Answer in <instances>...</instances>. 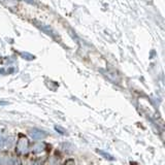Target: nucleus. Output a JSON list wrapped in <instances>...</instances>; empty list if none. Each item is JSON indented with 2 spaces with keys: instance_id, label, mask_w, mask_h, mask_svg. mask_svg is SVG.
<instances>
[]
</instances>
